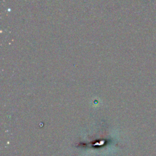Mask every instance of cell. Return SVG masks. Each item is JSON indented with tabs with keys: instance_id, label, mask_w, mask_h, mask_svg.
<instances>
[]
</instances>
